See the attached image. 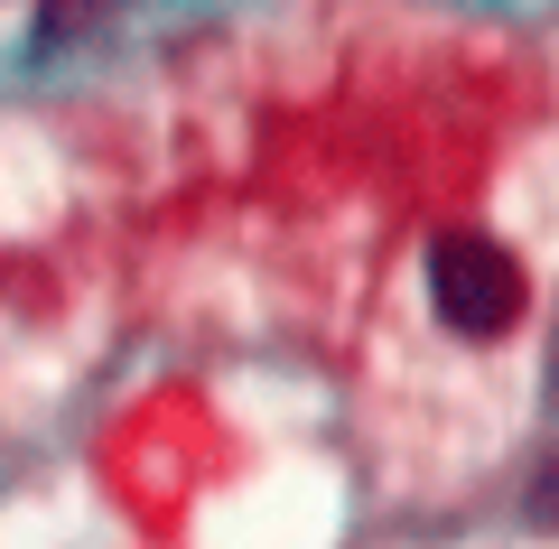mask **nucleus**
Masks as SVG:
<instances>
[{
  "label": "nucleus",
  "instance_id": "1",
  "mask_svg": "<svg viewBox=\"0 0 559 549\" xmlns=\"http://www.w3.org/2000/svg\"><path fill=\"white\" fill-rule=\"evenodd\" d=\"M429 298H439V317L457 335H503L513 308H522V271H513V252H495V242L448 234L439 252H429Z\"/></svg>",
  "mask_w": 559,
  "mask_h": 549
}]
</instances>
